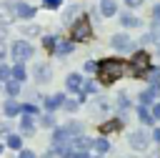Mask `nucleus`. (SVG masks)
I'll list each match as a JSON object with an SVG mask.
<instances>
[{"mask_svg": "<svg viewBox=\"0 0 160 158\" xmlns=\"http://www.w3.org/2000/svg\"><path fill=\"white\" fill-rule=\"evenodd\" d=\"M82 80H85L82 75H78V73H70V75L65 78V88H68L70 93H75V95H78V93H80V88H82Z\"/></svg>", "mask_w": 160, "mask_h": 158, "instance_id": "nucleus-10", "label": "nucleus"}, {"mask_svg": "<svg viewBox=\"0 0 160 158\" xmlns=\"http://www.w3.org/2000/svg\"><path fill=\"white\" fill-rule=\"evenodd\" d=\"M70 140H72V135L68 133V128H65V125L52 130V148H55V145H65V143H70Z\"/></svg>", "mask_w": 160, "mask_h": 158, "instance_id": "nucleus-13", "label": "nucleus"}, {"mask_svg": "<svg viewBox=\"0 0 160 158\" xmlns=\"http://www.w3.org/2000/svg\"><path fill=\"white\" fill-rule=\"evenodd\" d=\"M120 23H122L125 28H138V25H140V18H138L135 13H130V10H128V13H122V15H120Z\"/></svg>", "mask_w": 160, "mask_h": 158, "instance_id": "nucleus-21", "label": "nucleus"}, {"mask_svg": "<svg viewBox=\"0 0 160 158\" xmlns=\"http://www.w3.org/2000/svg\"><path fill=\"white\" fill-rule=\"evenodd\" d=\"M85 70H88V73H95V70H98V60H88V63H85Z\"/></svg>", "mask_w": 160, "mask_h": 158, "instance_id": "nucleus-36", "label": "nucleus"}, {"mask_svg": "<svg viewBox=\"0 0 160 158\" xmlns=\"http://www.w3.org/2000/svg\"><path fill=\"white\" fill-rule=\"evenodd\" d=\"M138 118H140L145 125H152V123H155L152 115H150V108H145V105H138Z\"/></svg>", "mask_w": 160, "mask_h": 158, "instance_id": "nucleus-23", "label": "nucleus"}, {"mask_svg": "<svg viewBox=\"0 0 160 158\" xmlns=\"http://www.w3.org/2000/svg\"><path fill=\"white\" fill-rule=\"evenodd\" d=\"M2 113H5L8 118H15V115H20V103H18L15 98H8V100H5V105H2Z\"/></svg>", "mask_w": 160, "mask_h": 158, "instance_id": "nucleus-15", "label": "nucleus"}, {"mask_svg": "<svg viewBox=\"0 0 160 158\" xmlns=\"http://www.w3.org/2000/svg\"><path fill=\"white\" fill-rule=\"evenodd\" d=\"M70 158H92V155H90L88 150H72V155H70Z\"/></svg>", "mask_w": 160, "mask_h": 158, "instance_id": "nucleus-37", "label": "nucleus"}, {"mask_svg": "<svg viewBox=\"0 0 160 158\" xmlns=\"http://www.w3.org/2000/svg\"><path fill=\"white\" fill-rule=\"evenodd\" d=\"M20 113H22V115H38L40 108H38L35 103H25V105H20Z\"/></svg>", "mask_w": 160, "mask_h": 158, "instance_id": "nucleus-25", "label": "nucleus"}, {"mask_svg": "<svg viewBox=\"0 0 160 158\" xmlns=\"http://www.w3.org/2000/svg\"><path fill=\"white\" fill-rule=\"evenodd\" d=\"M60 5H62V0H42V8H48V10H55Z\"/></svg>", "mask_w": 160, "mask_h": 158, "instance_id": "nucleus-29", "label": "nucleus"}, {"mask_svg": "<svg viewBox=\"0 0 160 158\" xmlns=\"http://www.w3.org/2000/svg\"><path fill=\"white\" fill-rule=\"evenodd\" d=\"M158 93H160V90H158L155 85H150V88H145V90H142V93L138 95V98H140V105H145V108H148V105H152V103H158V100H155V98H158Z\"/></svg>", "mask_w": 160, "mask_h": 158, "instance_id": "nucleus-11", "label": "nucleus"}, {"mask_svg": "<svg viewBox=\"0 0 160 158\" xmlns=\"http://www.w3.org/2000/svg\"><path fill=\"white\" fill-rule=\"evenodd\" d=\"M35 133V120L32 115H22L20 118V135H32Z\"/></svg>", "mask_w": 160, "mask_h": 158, "instance_id": "nucleus-16", "label": "nucleus"}, {"mask_svg": "<svg viewBox=\"0 0 160 158\" xmlns=\"http://www.w3.org/2000/svg\"><path fill=\"white\" fill-rule=\"evenodd\" d=\"M55 43H58V35H45V38H42V45H45L50 53L55 50Z\"/></svg>", "mask_w": 160, "mask_h": 158, "instance_id": "nucleus-26", "label": "nucleus"}, {"mask_svg": "<svg viewBox=\"0 0 160 158\" xmlns=\"http://www.w3.org/2000/svg\"><path fill=\"white\" fill-rule=\"evenodd\" d=\"M118 105H120L122 110H125V108L130 105V100H128V95H125V93H120V95H118Z\"/></svg>", "mask_w": 160, "mask_h": 158, "instance_id": "nucleus-31", "label": "nucleus"}, {"mask_svg": "<svg viewBox=\"0 0 160 158\" xmlns=\"http://www.w3.org/2000/svg\"><path fill=\"white\" fill-rule=\"evenodd\" d=\"M5 35H8V28L0 25V45H2V40H5Z\"/></svg>", "mask_w": 160, "mask_h": 158, "instance_id": "nucleus-40", "label": "nucleus"}, {"mask_svg": "<svg viewBox=\"0 0 160 158\" xmlns=\"http://www.w3.org/2000/svg\"><path fill=\"white\" fill-rule=\"evenodd\" d=\"M5 93H8L10 98H15V95L20 93V83H18V80H12V78H10V80H5Z\"/></svg>", "mask_w": 160, "mask_h": 158, "instance_id": "nucleus-24", "label": "nucleus"}, {"mask_svg": "<svg viewBox=\"0 0 160 158\" xmlns=\"http://www.w3.org/2000/svg\"><path fill=\"white\" fill-rule=\"evenodd\" d=\"M128 143H130L132 150H145V148L150 145V135H148L145 130H132L130 138H128Z\"/></svg>", "mask_w": 160, "mask_h": 158, "instance_id": "nucleus-6", "label": "nucleus"}, {"mask_svg": "<svg viewBox=\"0 0 160 158\" xmlns=\"http://www.w3.org/2000/svg\"><path fill=\"white\" fill-rule=\"evenodd\" d=\"M125 5L128 8H138V5H142V0H125Z\"/></svg>", "mask_w": 160, "mask_h": 158, "instance_id": "nucleus-39", "label": "nucleus"}, {"mask_svg": "<svg viewBox=\"0 0 160 158\" xmlns=\"http://www.w3.org/2000/svg\"><path fill=\"white\" fill-rule=\"evenodd\" d=\"M92 148L98 150V155H105L110 150V140L105 135H98V138H92Z\"/></svg>", "mask_w": 160, "mask_h": 158, "instance_id": "nucleus-18", "label": "nucleus"}, {"mask_svg": "<svg viewBox=\"0 0 160 158\" xmlns=\"http://www.w3.org/2000/svg\"><path fill=\"white\" fill-rule=\"evenodd\" d=\"M75 50V43L70 40V38H58V43H55V50H52V55H58V58H65V55H70Z\"/></svg>", "mask_w": 160, "mask_h": 158, "instance_id": "nucleus-7", "label": "nucleus"}, {"mask_svg": "<svg viewBox=\"0 0 160 158\" xmlns=\"http://www.w3.org/2000/svg\"><path fill=\"white\" fill-rule=\"evenodd\" d=\"M0 80H10V65H0Z\"/></svg>", "mask_w": 160, "mask_h": 158, "instance_id": "nucleus-32", "label": "nucleus"}, {"mask_svg": "<svg viewBox=\"0 0 160 158\" xmlns=\"http://www.w3.org/2000/svg\"><path fill=\"white\" fill-rule=\"evenodd\" d=\"M22 33H25V35H35V33H40V28H38V25H25Z\"/></svg>", "mask_w": 160, "mask_h": 158, "instance_id": "nucleus-34", "label": "nucleus"}, {"mask_svg": "<svg viewBox=\"0 0 160 158\" xmlns=\"http://www.w3.org/2000/svg\"><path fill=\"white\" fill-rule=\"evenodd\" d=\"M122 128V118H112V120H102L100 123V135H108V133H118Z\"/></svg>", "mask_w": 160, "mask_h": 158, "instance_id": "nucleus-12", "label": "nucleus"}, {"mask_svg": "<svg viewBox=\"0 0 160 158\" xmlns=\"http://www.w3.org/2000/svg\"><path fill=\"white\" fill-rule=\"evenodd\" d=\"M130 73L135 75V78H145L148 75V70L152 68V60H150V53L148 50H135L132 53V58H130Z\"/></svg>", "mask_w": 160, "mask_h": 158, "instance_id": "nucleus-2", "label": "nucleus"}, {"mask_svg": "<svg viewBox=\"0 0 160 158\" xmlns=\"http://www.w3.org/2000/svg\"><path fill=\"white\" fill-rule=\"evenodd\" d=\"M40 125H45V128H55V118H52V113L40 115Z\"/></svg>", "mask_w": 160, "mask_h": 158, "instance_id": "nucleus-27", "label": "nucleus"}, {"mask_svg": "<svg viewBox=\"0 0 160 158\" xmlns=\"http://www.w3.org/2000/svg\"><path fill=\"white\" fill-rule=\"evenodd\" d=\"M0 153H2V143H0Z\"/></svg>", "mask_w": 160, "mask_h": 158, "instance_id": "nucleus-43", "label": "nucleus"}, {"mask_svg": "<svg viewBox=\"0 0 160 158\" xmlns=\"http://www.w3.org/2000/svg\"><path fill=\"white\" fill-rule=\"evenodd\" d=\"M150 18H152V25H160V3L152 8V15Z\"/></svg>", "mask_w": 160, "mask_h": 158, "instance_id": "nucleus-30", "label": "nucleus"}, {"mask_svg": "<svg viewBox=\"0 0 160 158\" xmlns=\"http://www.w3.org/2000/svg\"><path fill=\"white\" fill-rule=\"evenodd\" d=\"M62 103H65V93H52V95H48L42 100V105H45L48 113H55L58 108H62Z\"/></svg>", "mask_w": 160, "mask_h": 158, "instance_id": "nucleus-8", "label": "nucleus"}, {"mask_svg": "<svg viewBox=\"0 0 160 158\" xmlns=\"http://www.w3.org/2000/svg\"><path fill=\"white\" fill-rule=\"evenodd\" d=\"M35 80H38V83L50 80V68H48V65H38V68H35Z\"/></svg>", "mask_w": 160, "mask_h": 158, "instance_id": "nucleus-22", "label": "nucleus"}, {"mask_svg": "<svg viewBox=\"0 0 160 158\" xmlns=\"http://www.w3.org/2000/svg\"><path fill=\"white\" fill-rule=\"evenodd\" d=\"M70 145H72V150H90V148H92V138H88V135H75V138L70 140Z\"/></svg>", "mask_w": 160, "mask_h": 158, "instance_id": "nucleus-14", "label": "nucleus"}, {"mask_svg": "<svg viewBox=\"0 0 160 158\" xmlns=\"http://www.w3.org/2000/svg\"><path fill=\"white\" fill-rule=\"evenodd\" d=\"M150 138H152V143H160V128H155V130H152V135H150Z\"/></svg>", "mask_w": 160, "mask_h": 158, "instance_id": "nucleus-38", "label": "nucleus"}, {"mask_svg": "<svg viewBox=\"0 0 160 158\" xmlns=\"http://www.w3.org/2000/svg\"><path fill=\"white\" fill-rule=\"evenodd\" d=\"M10 78H12V80H18V83H22V80L28 78V70H25V65H22V63H15V65L10 68Z\"/></svg>", "mask_w": 160, "mask_h": 158, "instance_id": "nucleus-19", "label": "nucleus"}, {"mask_svg": "<svg viewBox=\"0 0 160 158\" xmlns=\"http://www.w3.org/2000/svg\"><path fill=\"white\" fill-rule=\"evenodd\" d=\"M90 38H92V23H90V18L80 15V18L72 23V28H70V40H72V43H85V40H90Z\"/></svg>", "mask_w": 160, "mask_h": 158, "instance_id": "nucleus-3", "label": "nucleus"}, {"mask_svg": "<svg viewBox=\"0 0 160 158\" xmlns=\"http://www.w3.org/2000/svg\"><path fill=\"white\" fill-rule=\"evenodd\" d=\"M10 55L15 58V63H28V60L35 55V50H32V45H30L28 40H15V43L10 45Z\"/></svg>", "mask_w": 160, "mask_h": 158, "instance_id": "nucleus-4", "label": "nucleus"}, {"mask_svg": "<svg viewBox=\"0 0 160 158\" xmlns=\"http://www.w3.org/2000/svg\"><path fill=\"white\" fill-rule=\"evenodd\" d=\"M18 158H38L32 150H28V148H22V150H18Z\"/></svg>", "mask_w": 160, "mask_h": 158, "instance_id": "nucleus-35", "label": "nucleus"}, {"mask_svg": "<svg viewBox=\"0 0 160 158\" xmlns=\"http://www.w3.org/2000/svg\"><path fill=\"white\" fill-rule=\"evenodd\" d=\"M62 108H65V110H70V113H75V110L80 108V103H78V100H70V98H65V103H62Z\"/></svg>", "mask_w": 160, "mask_h": 158, "instance_id": "nucleus-28", "label": "nucleus"}, {"mask_svg": "<svg viewBox=\"0 0 160 158\" xmlns=\"http://www.w3.org/2000/svg\"><path fill=\"white\" fill-rule=\"evenodd\" d=\"M100 13H102L105 18H112V15L118 13V3H115V0H100Z\"/></svg>", "mask_w": 160, "mask_h": 158, "instance_id": "nucleus-20", "label": "nucleus"}, {"mask_svg": "<svg viewBox=\"0 0 160 158\" xmlns=\"http://www.w3.org/2000/svg\"><path fill=\"white\" fill-rule=\"evenodd\" d=\"M125 70H128V65L120 60V58H105V60H100L98 63V78H100V83H105V85H112L115 80H120L122 75H125Z\"/></svg>", "mask_w": 160, "mask_h": 158, "instance_id": "nucleus-1", "label": "nucleus"}, {"mask_svg": "<svg viewBox=\"0 0 160 158\" xmlns=\"http://www.w3.org/2000/svg\"><path fill=\"white\" fill-rule=\"evenodd\" d=\"M5 145L10 150H22V135L20 133H8L5 135Z\"/></svg>", "mask_w": 160, "mask_h": 158, "instance_id": "nucleus-17", "label": "nucleus"}, {"mask_svg": "<svg viewBox=\"0 0 160 158\" xmlns=\"http://www.w3.org/2000/svg\"><path fill=\"white\" fill-rule=\"evenodd\" d=\"M150 115H152V120H160V103H152V108H150Z\"/></svg>", "mask_w": 160, "mask_h": 158, "instance_id": "nucleus-33", "label": "nucleus"}, {"mask_svg": "<svg viewBox=\"0 0 160 158\" xmlns=\"http://www.w3.org/2000/svg\"><path fill=\"white\" fill-rule=\"evenodd\" d=\"M12 13H15L18 18H25V20L35 18V8L28 5V3H15V5H12Z\"/></svg>", "mask_w": 160, "mask_h": 158, "instance_id": "nucleus-9", "label": "nucleus"}, {"mask_svg": "<svg viewBox=\"0 0 160 158\" xmlns=\"http://www.w3.org/2000/svg\"><path fill=\"white\" fill-rule=\"evenodd\" d=\"M2 55H5V48H2V45H0V58H2Z\"/></svg>", "mask_w": 160, "mask_h": 158, "instance_id": "nucleus-42", "label": "nucleus"}, {"mask_svg": "<svg viewBox=\"0 0 160 158\" xmlns=\"http://www.w3.org/2000/svg\"><path fill=\"white\" fill-rule=\"evenodd\" d=\"M110 45H112V50H118V53H130V50H132V38L125 35V33H118V35L110 38Z\"/></svg>", "mask_w": 160, "mask_h": 158, "instance_id": "nucleus-5", "label": "nucleus"}, {"mask_svg": "<svg viewBox=\"0 0 160 158\" xmlns=\"http://www.w3.org/2000/svg\"><path fill=\"white\" fill-rule=\"evenodd\" d=\"M158 55H160V48H158Z\"/></svg>", "mask_w": 160, "mask_h": 158, "instance_id": "nucleus-44", "label": "nucleus"}, {"mask_svg": "<svg viewBox=\"0 0 160 158\" xmlns=\"http://www.w3.org/2000/svg\"><path fill=\"white\" fill-rule=\"evenodd\" d=\"M152 85H155V88H158V90H160V78H158V80H155V83H152Z\"/></svg>", "mask_w": 160, "mask_h": 158, "instance_id": "nucleus-41", "label": "nucleus"}]
</instances>
